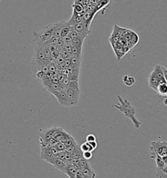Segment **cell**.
Wrapping results in <instances>:
<instances>
[{
	"label": "cell",
	"mask_w": 167,
	"mask_h": 178,
	"mask_svg": "<svg viewBox=\"0 0 167 178\" xmlns=\"http://www.w3.org/2000/svg\"><path fill=\"white\" fill-rule=\"evenodd\" d=\"M48 63V60L46 58L43 50V44L35 43L34 52H33V58L31 63V68L34 74L38 71H41L46 64Z\"/></svg>",
	"instance_id": "cell-1"
},
{
	"label": "cell",
	"mask_w": 167,
	"mask_h": 178,
	"mask_svg": "<svg viewBox=\"0 0 167 178\" xmlns=\"http://www.w3.org/2000/svg\"><path fill=\"white\" fill-rule=\"evenodd\" d=\"M54 27V24H49L46 26L40 33L33 32V41L40 44H45L52 37V32Z\"/></svg>",
	"instance_id": "cell-2"
},
{
	"label": "cell",
	"mask_w": 167,
	"mask_h": 178,
	"mask_svg": "<svg viewBox=\"0 0 167 178\" xmlns=\"http://www.w3.org/2000/svg\"><path fill=\"white\" fill-rule=\"evenodd\" d=\"M156 163V177L157 178H167V157H161L158 155H151Z\"/></svg>",
	"instance_id": "cell-3"
},
{
	"label": "cell",
	"mask_w": 167,
	"mask_h": 178,
	"mask_svg": "<svg viewBox=\"0 0 167 178\" xmlns=\"http://www.w3.org/2000/svg\"><path fill=\"white\" fill-rule=\"evenodd\" d=\"M149 150L152 155H158L161 157H167V145L166 141H154L151 142Z\"/></svg>",
	"instance_id": "cell-4"
},
{
	"label": "cell",
	"mask_w": 167,
	"mask_h": 178,
	"mask_svg": "<svg viewBox=\"0 0 167 178\" xmlns=\"http://www.w3.org/2000/svg\"><path fill=\"white\" fill-rule=\"evenodd\" d=\"M65 92L71 104V107L76 106L78 102L80 95V91L79 90V88L66 87L65 90Z\"/></svg>",
	"instance_id": "cell-5"
},
{
	"label": "cell",
	"mask_w": 167,
	"mask_h": 178,
	"mask_svg": "<svg viewBox=\"0 0 167 178\" xmlns=\"http://www.w3.org/2000/svg\"><path fill=\"white\" fill-rule=\"evenodd\" d=\"M53 138L56 140L58 142H65L72 139L73 137L69 133L65 132L61 127H56L55 132L54 133Z\"/></svg>",
	"instance_id": "cell-6"
},
{
	"label": "cell",
	"mask_w": 167,
	"mask_h": 178,
	"mask_svg": "<svg viewBox=\"0 0 167 178\" xmlns=\"http://www.w3.org/2000/svg\"><path fill=\"white\" fill-rule=\"evenodd\" d=\"M40 158L41 159H43L45 161H46L47 163L51 164L52 162L56 158H57V156H56L53 154L51 148H48L44 146H42L40 145Z\"/></svg>",
	"instance_id": "cell-7"
},
{
	"label": "cell",
	"mask_w": 167,
	"mask_h": 178,
	"mask_svg": "<svg viewBox=\"0 0 167 178\" xmlns=\"http://www.w3.org/2000/svg\"><path fill=\"white\" fill-rule=\"evenodd\" d=\"M56 128V127H53L50 128L45 129V130L42 131L40 135V144H45L46 143H49V140L53 138Z\"/></svg>",
	"instance_id": "cell-8"
},
{
	"label": "cell",
	"mask_w": 167,
	"mask_h": 178,
	"mask_svg": "<svg viewBox=\"0 0 167 178\" xmlns=\"http://www.w3.org/2000/svg\"><path fill=\"white\" fill-rule=\"evenodd\" d=\"M50 93L56 97V98L57 99L58 102H59L62 106L65 107H71V104L68 100V98L67 97L65 91H53Z\"/></svg>",
	"instance_id": "cell-9"
},
{
	"label": "cell",
	"mask_w": 167,
	"mask_h": 178,
	"mask_svg": "<svg viewBox=\"0 0 167 178\" xmlns=\"http://www.w3.org/2000/svg\"><path fill=\"white\" fill-rule=\"evenodd\" d=\"M73 29L79 35L83 36L84 37H87L89 34V28L87 26L85 22L83 20L79 23L74 24L73 26Z\"/></svg>",
	"instance_id": "cell-10"
},
{
	"label": "cell",
	"mask_w": 167,
	"mask_h": 178,
	"mask_svg": "<svg viewBox=\"0 0 167 178\" xmlns=\"http://www.w3.org/2000/svg\"><path fill=\"white\" fill-rule=\"evenodd\" d=\"M162 82H161V81L155 76V75L154 73L153 72H152L148 76L149 86L150 87V88H152V90H154L155 92H156L158 86Z\"/></svg>",
	"instance_id": "cell-11"
},
{
	"label": "cell",
	"mask_w": 167,
	"mask_h": 178,
	"mask_svg": "<svg viewBox=\"0 0 167 178\" xmlns=\"http://www.w3.org/2000/svg\"><path fill=\"white\" fill-rule=\"evenodd\" d=\"M164 68V67L163 66L160 65H157L155 66L152 72L155 75V76L161 81V82H166L167 80L165 79L163 73Z\"/></svg>",
	"instance_id": "cell-12"
},
{
	"label": "cell",
	"mask_w": 167,
	"mask_h": 178,
	"mask_svg": "<svg viewBox=\"0 0 167 178\" xmlns=\"http://www.w3.org/2000/svg\"><path fill=\"white\" fill-rule=\"evenodd\" d=\"M77 168L78 166H75L74 165L71 164L67 165L64 174H65L69 178H74L75 175H76Z\"/></svg>",
	"instance_id": "cell-13"
},
{
	"label": "cell",
	"mask_w": 167,
	"mask_h": 178,
	"mask_svg": "<svg viewBox=\"0 0 167 178\" xmlns=\"http://www.w3.org/2000/svg\"><path fill=\"white\" fill-rule=\"evenodd\" d=\"M82 169V172L83 176H84L88 178H95L96 177V174L93 170V168L91 167V166L89 165L85 168H81Z\"/></svg>",
	"instance_id": "cell-14"
},
{
	"label": "cell",
	"mask_w": 167,
	"mask_h": 178,
	"mask_svg": "<svg viewBox=\"0 0 167 178\" xmlns=\"http://www.w3.org/2000/svg\"><path fill=\"white\" fill-rule=\"evenodd\" d=\"M51 165H53L57 169L59 170L62 171V172L63 173L65 172V170L67 165L65 164V162L62 161V160L59 159L58 158H56L52 162Z\"/></svg>",
	"instance_id": "cell-15"
},
{
	"label": "cell",
	"mask_w": 167,
	"mask_h": 178,
	"mask_svg": "<svg viewBox=\"0 0 167 178\" xmlns=\"http://www.w3.org/2000/svg\"><path fill=\"white\" fill-rule=\"evenodd\" d=\"M156 93L161 97H166L167 95V84L166 82H162L158 86Z\"/></svg>",
	"instance_id": "cell-16"
},
{
	"label": "cell",
	"mask_w": 167,
	"mask_h": 178,
	"mask_svg": "<svg viewBox=\"0 0 167 178\" xmlns=\"http://www.w3.org/2000/svg\"><path fill=\"white\" fill-rule=\"evenodd\" d=\"M122 80H123V84L128 87H131L133 86L136 82L135 78L133 76H129V75L123 76L122 78Z\"/></svg>",
	"instance_id": "cell-17"
},
{
	"label": "cell",
	"mask_w": 167,
	"mask_h": 178,
	"mask_svg": "<svg viewBox=\"0 0 167 178\" xmlns=\"http://www.w3.org/2000/svg\"><path fill=\"white\" fill-rule=\"evenodd\" d=\"M73 13L75 14H83L84 13V7L80 3H74L73 5Z\"/></svg>",
	"instance_id": "cell-18"
},
{
	"label": "cell",
	"mask_w": 167,
	"mask_h": 178,
	"mask_svg": "<svg viewBox=\"0 0 167 178\" xmlns=\"http://www.w3.org/2000/svg\"><path fill=\"white\" fill-rule=\"evenodd\" d=\"M80 149L82 151V152H86V151H93L92 149H91L90 145L88 142H84L81 145Z\"/></svg>",
	"instance_id": "cell-19"
},
{
	"label": "cell",
	"mask_w": 167,
	"mask_h": 178,
	"mask_svg": "<svg viewBox=\"0 0 167 178\" xmlns=\"http://www.w3.org/2000/svg\"><path fill=\"white\" fill-rule=\"evenodd\" d=\"M93 157L92 151H86L82 152V158L86 160H90Z\"/></svg>",
	"instance_id": "cell-20"
},
{
	"label": "cell",
	"mask_w": 167,
	"mask_h": 178,
	"mask_svg": "<svg viewBox=\"0 0 167 178\" xmlns=\"http://www.w3.org/2000/svg\"><path fill=\"white\" fill-rule=\"evenodd\" d=\"M54 146L56 147V148L58 150L59 152L65 151V147L62 142H57L55 145H54Z\"/></svg>",
	"instance_id": "cell-21"
},
{
	"label": "cell",
	"mask_w": 167,
	"mask_h": 178,
	"mask_svg": "<svg viewBox=\"0 0 167 178\" xmlns=\"http://www.w3.org/2000/svg\"><path fill=\"white\" fill-rule=\"evenodd\" d=\"M96 141V137L95 135L90 134L86 136V142H92Z\"/></svg>",
	"instance_id": "cell-22"
},
{
	"label": "cell",
	"mask_w": 167,
	"mask_h": 178,
	"mask_svg": "<svg viewBox=\"0 0 167 178\" xmlns=\"http://www.w3.org/2000/svg\"><path fill=\"white\" fill-rule=\"evenodd\" d=\"M48 71L50 72H54L56 69V67L54 64L51 63L50 65H48Z\"/></svg>",
	"instance_id": "cell-23"
},
{
	"label": "cell",
	"mask_w": 167,
	"mask_h": 178,
	"mask_svg": "<svg viewBox=\"0 0 167 178\" xmlns=\"http://www.w3.org/2000/svg\"><path fill=\"white\" fill-rule=\"evenodd\" d=\"M90 145V146L91 148V149H92V150H95L96 149V148H97V143L96 141L95 142H88Z\"/></svg>",
	"instance_id": "cell-24"
},
{
	"label": "cell",
	"mask_w": 167,
	"mask_h": 178,
	"mask_svg": "<svg viewBox=\"0 0 167 178\" xmlns=\"http://www.w3.org/2000/svg\"><path fill=\"white\" fill-rule=\"evenodd\" d=\"M81 178H88V177H84V176H82Z\"/></svg>",
	"instance_id": "cell-25"
},
{
	"label": "cell",
	"mask_w": 167,
	"mask_h": 178,
	"mask_svg": "<svg viewBox=\"0 0 167 178\" xmlns=\"http://www.w3.org/2000/svg\"><path fill=\"white\" fill-rule=\"evenodd\" d=\"M2 2V0H0V2Z\"/></svg>",
	"instance_id": "cell-26"
}]
</instances>
